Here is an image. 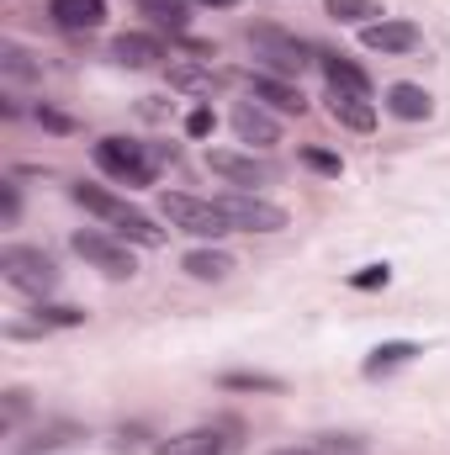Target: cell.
I'll return each instance as SVG.
<instances>
[{
	"mask_svg": "<svg viewBox=\"0 0 450 455\" xmlns=\"http://www.w3.org/2000/svg\"><path fill=\"white\" fill-rule=\"evenodd\" d=\"M0 281L27 297V302H48V291L59 286V265L48 249H32V243H5L0 249Z\"/></svg>",
	"mask_w": 450,
	"mask_h": 455,
	"instance_id": "3",
	"label": "cell"
},
{
	"mask_svg": "<svg viewBox=\"0 0 450 455\" xmlns=\"http://www.w3.org/2000/svg\"><path fill=\"white\" fill-rule=\"evenodd\" d=\"M419 43H424V32H419L414 21H403V16H382V21L360 27V48H366V53H382V59L414 53Z\"/></svg>",
	"mask_w": 450,
	"mask_h": 455,
	"instance_id": "10",
	"label": "cell"
},
{
	"mask_svg": "<svg viewBox=\"0 0 450 455\" xmlns=\"http://www.w3.org/2000/svg\"><path fill=\"white\" fill-rule=\"evenodd\" d=\"M48 21L59 32H101L107 27V0H48Z\"/></svg>",
	"mask_w": 450,
	"mask_h": 455,
	"instance_id": "14",
	"label": "cell"
},
{
	"mask_svg": "<svg viewBox=\"0 0 450 455\" xmlns=\"http://www.w3.org/2000/svg\"><path fill=\"white\" fill-rule=\"evenodd\" d=\"M27 413H32V392H27V387H11V392H5V403H0V429H5V435H16Z\"/></svg>",
	"mask_w": 450,
	"mask_h": 455,
	"instance_id": "27",
	"label": "cell"
},
{
	"mask_svg": "<svg viewBox=\"0 0 450 455\" xmlns=\"http://www.w3.org/2000/svg\"><path fill=\"white\" fill-rule=\"evenodd\" d=\"M69 249H75L85 265H96L101 275H112V281H133V275H138V259H133L127 238H112V233H101V228H75V233H69Z\"/></svg>",
	"mask_w": 450,
	"mask_h": 455,
	"instance_id": "5",
	"label": "cell"
},
{
	"mask_svg": "<svg viewBox=\"0 0 450 455\" xmlns=\"http://www.w3.org/2000/svg\"><path fill=\"white\" fill-rule=\"evenodd\" d=\"M207 170L218 175V180H228L233 191H260V186H270L281 170L270 164V159H260L254 148L249 154H238V148H207Z\"/></svg>",
	"mask_w": 450,
	"mask_h": 455,
	"instance_id": "8",
	"label": "cell"
},
{
	"mask_svg": "<svg viewBox=\"0 0 450 455\" xmlns=\"http://www.w3.org/2000/svg\"><path fill=\"white\" fill-rule=\"evenodd\" d=\"M143 116H149V122H159V116H165V107H159V96H143Z\"/></svg>",
	"mask_w": 450,
	"mask_h": 455,
	"instance_id": "34",
	"label": "cell"
},
{
	"mask_svg": "<svg viewBox=\"0 0 450 455\" xmlns=\"http://www.w3.org/2000/svg\"><path fill=\"white\" fill-rule=\"evenodd\" d=\"M218 212L238 233H281V228H292V212L286 207H276V202H265L254 191H223L218 196Z\"/></svg>",
	"mask_w": 450,
	"mask_h": 455,
	"instance_id": "7",
	"label": "cell"
},
{
	"mask_svg": "<svg viewBox=\"0 0 450 455\" xmlns=\"http://www.w3.org/2000/svg\"><path fill=\"white\" fill-rule=\"evenodd\" d=\"M238 440H228L223 429H186V435H170L159 440L154 455H233Z\"/></svg>",
	"mask_w": 450,
	"mask_h": 455,
	"instance_id": "15",
	"label": "cell"
},
{
	"mask_svg": "<svg viewBox=\"0 0 450 455\" xmlns=\"http://www.w3.org/2000/svg\"><path fill=\"white\" fill-rule=\"evenodd\" d=\"M91 159H96V170L117 180V186H154V148L149 143H133V138H96L91 143Z\"/></svg>",
	"mask_w": 450,
	"mask_h": 455,
	"instance_id": "4",
	"label": "cell"
},
{
	"mask_svg": "<svg viewBox=\"0 0 450 455\" xmlns=\"http://www.w3.org/2000/svg\"><path fill=\"white\" fill-rule=\"evenodd\" d=\"M218 132V112L207 107V101H197L191 112H186V138H213Z\"/></svg>",
	"mask_w": 450,
	"mask_h": 455,
	"instance_id": "29",
	"label": "cell"
},
{
	"mask_svg": "<svg viewBox=\"0 0 450 455\" xmlns=\"http://www.w3.org/2000/svg\"><path fill=\"white\" fill-rule=\"evenodd\" d=\"M0 218H5V228L21 223V186L16 180H0Z\"/></svg>",
	"mask_w": 450,
	"mask_h": 455,
	"instance_id": "31",
	"label": "cell"
},
{
	"mask_svg": "<svg viewBox=\"0 0 450 455\" xmlns=\"http://www.w3.org/2000/svg\"><path fill=\"white\" fill-rule=\"evenodd\" d=\"M0 80L16 91V85H37L43 80V64L21 48V43H0Z\"/></svg>",
	"mask_w": 450,
	"mask_h": 455,
	"instance_id": "22",
	"label": "cell"
},
{
	"mask_svg": "<svg viewBox=\"0 0 450 455\" xmlns=\"http://www.w3.org/2000/svg\"><path fill=\"white\" fill-rule=\"evenodd\" d=\"M244 85H249V101H260L265 112H276V116H302V112H308V96H302V85H297V80H276V75L249 69V75H244Z\"/></svg>",
	"mask_w": 450,
	"mask_h": 455,
	"instance_id": "9",
	"label": "cell"
},
{
	"mask_svg": "<svg viewBox=\"0 0 450 455\" xmlns=\"http://www.w3.org/2000/svg\"><path fill=\"white\" fill-rule=\"evenodd\" d=\"M360 451H366L360 435H324L318 440V455H360Z\"/></svg>",
	"mask_w": 450,
	"mask_h": 455,
	"instance_id": "32",
	"label": "cell"
},
{
	"mask_svg": "<svg viewBox=\"0 0 450 455\" xmlns=\"http://www.w3.org/2000/svg\"><path fill=\"white\" fill-rule=\"evenodd\" d=\"M181 270H186L191 281H213V286H218V281H228V275L238 270V259H233L228 249H218V243H202V249H191V254L181 259Z\"/></svg>",
	"mask_w": 450,
	"mask_h": 455,
	"instance_id": "19",
	"label": "cell"
},
{
	"mask_svg": "<svg viewBox=\"0 0 450 455\" xmlns=\"http://www.w3.org/2000/svg\"><path fill=\"white\" fill-rule=\"evenodd\" d=\"M32 116H37V122H43L48 132H75V122H69L64 112H53L48 101H37V107H32Z\"/></svg>",
	"mask_w": 450,
	"mask_h": 455,
	"instance_id": "33",
	"label": "cell"
},
{
	"mask_svg": "<svg viewBox=\"0 0 450 455\" xmlns=\"http://www.w3.org/2000/svg\"><path fill=\"white\" fill-rule=\"evenodd\" d=\"M80 440H91V435H85V424H75V419H53V424H43V429L27 440V455L69 451V445H80Z\"/></svg>",
	"mask_w": 450,
	"mask_h": 455,
	"instance_id": "21",
	"label": "cell"
},
{
	"mask_svg": "<svg viewBox=\"0 0 450 455\" xmlns=\"http://www.w3.org/2000/svg\"><path fill=\"white\" fill-rule=\"evenodd\" d=\"M218 387H223V392H265V397L286 392V381H281V376H270V371H223V376H218Z\"/></svg>",
	"mask_w": 450,
	"mask_h": 455,
	"instance_id": "24",
	"label": "cell"
},
{
	"mask_svg": "<svg viewBox=\"0 0 450 455\" xmlns=\"http://www.w3.org/2000/svg\"><path fill=\"white\" fill-rule=\"evenodd\" d=\"M270 455H318V451H308V445H276Z\"/></svg>",
	"mask_w": 450,
	"mask_h": 455,
	"instance_id": "35",
	"label": "cell"
},
{
	"mask_svg": "<svg viewBox=\"0 0 450 455\" xmlns=\"http://www.w3.org/2000/svg\"><path fill=\"white\" fill-rule=\"evenodd\" d=\"M138 11L159 32H170V37H186L191 32V0H138Z\"/></svg>",
	"mask_w": 450,
	"mask_h": 455,
	"instance_id": "23",
	"label": "cell"
},
{
	"mask_svg": "<svg viewBox=\"0 0 450 455\" xmlns=\"http://www.w3.org/2000/svg\"><path fill=\"white\" fill-rule=\"evenodd\" d=\"M228 122H233L238 143H249V148H276L281 143V122H276V112H265L260 101H238Z\"/></svg>",
	"mask_w": 450,
	"mask_h": 455,
	"instance_id": "11",
	"label": "cell"
},
{
	"mask_svg": "<svg viewBox=\"0 0 450 455\" xmlns=\"http://www.w3.org/2000/svg\"><path fill=\"white\" fill-rule=\"evenodd\" d=\"M419 355H424V349H419L414 339H387V344H376V349H371V355L360 360V371H366L371 381H382V376H392V371L414 365Z\"/></svg>",
	"mask_w": 450,
	"mask_h": 455,
	"instance_id": "18",
	"label": "cell"
},
{
	"mask_svg": "<svg viewBox=\"0 0 450 455\" xmlns=\"http://www.w3.org/2000/svg\"><path fill=\"white\" fill-rule=\"evenodd\" d=\"M159 212H165V223L181 228V233H191V238H223V233H233V223H228L223 212H218V202H202V196H186V191H165L159 196Z\"/></svg>",
	"mask_w": 450,
	"mask_h": 455,
	"instance_id": "6",
	"label": "cell"
},
{
	"mask_svg": "<svg viewBox=\"0 0 450 455\" xmlns=\"http://www.w3.org/2000/svg\"><path fill=\"white\" fill-rule=\"evenodd\" d=\"M318 69H324L329 91H355V96H371V75H366L360 64H350L344 53H329V48H318Z\"/></svg>",
	"mask_w": 450,
	"mask_h": 455,
	"instance_id": "20",
	"label": "cell"
},
{
	"mask_svg": "<svg viewBox=\"0 0 450 455\" xmlns=\"http://www.w3.org/2000/svg\"><path fill=\"white\" fill-rule=\"evenodd\" d=\"M165 37L159 32H117L112 37V64L122 69H154V64H165Z\"/></svg>",
	"mask_w": 450,
	"mask_h": 455,
	"instance_id": "12",
	"label": "cell"
},
{
	"mask_svg": "<svg viewBox=\"0 0 450 455\" xmlns=\"http://www.w3.org/2000/svg\"><path fill=\"white\" fill-rule=\"evenodd\" d=\"M32 323H37L43 334H53V329H80V323H85V307H69V302H32Z\"/></svg>",
	"mask_w": 450,
	"mask_h": 455,
	"instance_id": "25",
	"label": "cell"
},
{
	"mask_svg": "<svg viewBox=\"0 0 450 455\" xmlns=\"http://www.w3.org/2000/svg\"><path fill=\"white\" fill-rule=\"evenodd\" d=\"M382 107L398 116V122H424V116L435 112V96L424 85H414V80H398V85H387Z\"/></svg>",
	"mask_w": 450,
	"mask_h": 455,
	"instance_id": "16",
	"label": "cell"
},
{
	"mask_svg": "<svg viewBox=\"0 0 450 455\" xmlns=\"http://www.w3.org/2000/svg\"><path fill=\"white\" fill-rule=\"evenodd\" d=\"M165 80H170V91H181V96H213V91L223 85V75L213 69V59H170Z\"/></svg>",
	"mask_w": 450,
	"mask_h": 455,
	"instance_id": "13",
	"label": "cell"
},
{
	"mask_svg": "<svg viewBox=\"0 0 450 455\" xmlns=\"http://www.w3.org/2000/svg\"><path fill=\"white\" fill-rule=\"evenodd\" d=\"M324 101H329V116H334L339 127H350V132H371V127H376V101H371V96L329 91Z\"/></svg>",
	"mask_w": 450,
	"mask_h": 455,
	"instance_id": "17",
	"label": "cell"
},
{
	"mask_svg": "<svg viewBox=\"0 0 450 455\" xmlns=\"http://www.w3.org/2000/svg\"><path fill=\"white\" fill-rule=\"evenodd\" d=\"M69 202L75 207H85L91 218H101V223H112L117 238H127V243H138V249H165V228L154 223L149 212H138V207H127L122 196H112V191H101V186H69Z\"/></svg>",
	"mask_w": 450,
	"mask_h": 455,
	"instance_id": "1",
	"label": "cell"
},
{
	"mask_svg": "<svg viewBox=\"0 0 450 455\" xmlns=\"http://www.w3.org/2000/svg\"><path fill=\"white\" fill-rule=\"evenodd\" d=\"M387 281H392V270H387V265H360V270L350 275V286H355V291H382Z\"/></svg>",
	"mask_w": 450,
	"mask_h": 455,
	"instance_id": "30",
	"label": "cell"
},
{
	"mask_svg": "<svg viewBox=\"0 0 450 455\" xmlns=\"http://www.w3.org/2000/svg\"><path fill=\"white\" fill-rule=\"evenodd\" d=\"M244 43H249L254 64H260V75H276V80H297L308 64H318V48H308L297 32H286L276 21H249Z\"/></svg>",
	"mask_w": 450,
	"mask_h": 455,
	"instance_id": "2",
	"label": "cell"
},
{
	"mask_svg": "<svg viewBox=\"0 0 450 455\" xmlns=\"http://www.w3.org/2000/svg\"><path fill=\"white\" fill-rule=\"evenodd\" d=\"M191 5H213V11H228V5H238V0H191Z\"/></svg>",
	"mask_w": 450,
	"mask_h": 455,
	"instance_id": "36",
	"label": "cell"
},
{
	"mask_svg": "<svg viewBox=\"0 0 450 455\" xmlns=\"http://www.w3.org/2000/svg\"><path fill=\"white\" fill-rule=\"evenodd\" d=\"M297 159H302L313 175H329V180H339V175H344V159H339V154H329V148H318V143H302V148H297Z\"/></svg>",
	"mask_w": 450,
	"mask_h": 455,
	"instance_id": "28",
	"label": "cell"
},
{
	"mask_svg": "<svg viewBox=\"0 0 450 455\" xmlns=\"http://www.w3.org/2000/svg\"><path fill=\"white\" fill-rule=\"evenodd\" d=\"M329 16L344 21V27H371V21H382L387 11H382L376 0H329Z\"/></svg>",
	"mask_w": 450,
	"mask_h": 455,
	"instance_id": "26",
	"label": "cell"
}]
</instances>
